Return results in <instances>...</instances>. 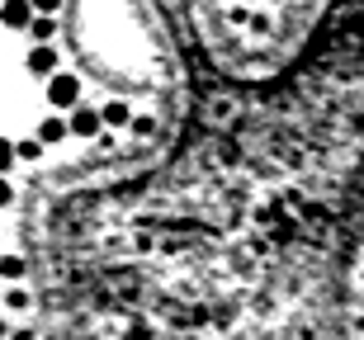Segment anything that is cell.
<instances>
[{"label":"cell","instance_id":"obj_1","mask_svg":"<svg viewBox=\"0 0 364 340\" xmlns=\"http://www.w3.org/2000/svg\"><path fill=\"white\" fill-rule=\"evenodd\" d=\"M341 340H364V246H360V265H355L350 312H346V331H341Z\"/></svg>","mask_w":364,"mask_h":340},{"label":"cell","instance_id":"obj_2","mask_svg":"<svg viewBox=\"0 0 364 340\" xmlns=\"http://www.w3.org/2000/svg\"><path fill=\"white\" fill-rule=\"evenodd\" d=\"M48 104L53 109H76L81 104V81L67 76V71H57L53 81H48Z\"/></svg>","mask_w":364,"mask_h":340},{"label":"cell","instance_id":"obj_3","mask_svg":"<svg viewBox=\"0 0 364 340\" xmlns=\"http://www.w3.org/2000/svg\"><path fill=\"white\" fill-rule=\"evenodd\" d=\"M33 0H5V5H0V24L5 28H28L33 24Z\"/></svg>","mask_w":364,"mask_h":340},{"label":"cell","instance_id":"obj_4","mask_svg":"<svg viewBox=\"0 0 364 340\" xmlns=\"http://www.w3.org/2000/svg\"><path fill=\"white\" fill-rule=\"evenodd\" d=\"M28 76H48V81H53L57 76V48L53 43H38V48H33V53H28Z\"/></svg>","mask_w":364,"mask_h":340},{"label":"cell","instance_id":"obj_5","mask_svg":"<svg viewBox=\"0 0 364 340\" xmlns=\"http://www.w3.org/2000/svg\"><path fill=\"white\" fill-rule=\"evenodd\" d=\"M100 128H105V114L100 109H90V104H76V109H71V133L76 137H95Z\"/></svg>","mask_w":364,"mask_h":340},{"label":"cell","instance_id":"obj_6","mask_svg":"<svg viewBox=\"0 0 364 340\" xmlns=\"http://www.w3.org/2000/svg\"><path fill=\"white\" fill-rule=\"evenodd\" d=\"M67 133H71V123H62V119H43L38 123V142H43V147H57Z\"/></svg>","mask_w":364,"mask_h":340},{"label":"cell","instance_id":"obj_7","mask_svg":"<svg viewBox=\"0 0 364 340\" xmlns=\"http://www.w3.org/2000/svg\"><path fill=\"white\" fill-rule=\"evenodd\" d=\"M57 24H53V14H33V24H28V38L33 43H53Z\"/></svg>","mask_w":364,"mask_h":340},{"label":"cell","instance_id":"obj_8","mask_svg":"<svg viewBox=\"0 0 364 340\" xmlns=\"http://www.w3.org/2000/svg\"><path fill=\"white\" fill-rule=\"evenodd\" d=\"M24 274H28L24 256H0V279H24Z\"/></svg>","mask_w":364,"mask_h":340},{"label":"cell","instance_id":"obj_9","mask_svg":"<svg viewBox=\"0 0 364 340\" xmlns=\"http://www.w3.org/2000/svg\"><path fill=\"white\" fill-rule=\"evenodd\" d=\"M14 161H19V151H14V142H10V137H0V175H5V170H10Z\"/></svg>","mask_w":364,"mask_h":340},{"label":"cell","instance_id":"obj_10","mask_svg":"<svg viewBox=\"0 0 364 340\" xmlns=\"http://www.w3.org/2000/svg\"><path fill=\"white\" fill-rule=\"evenodd\" d=\"M105 123H114V128H123V123H128V104H105Z\"/></svg>","mask_w":364,"mask_h":340},{"label":"cell","instance_id":"obj_11","mask_svg":"<svg viewBox=\"0 0 364 340\" xmlns=\"http://www.w3.org/2000/svg\"><path fill=\"white\" fill-rule=\"evenodd\" d=\"M5 307H10V312H28V293L24 288H10V293H5Z\"/></svg>","mask_w":364,"mask_h":340},{"label":"cell","instance_id":"obj_12","mask_svg":"<svg viewBox=\"0 0 364 340\" xmlns=\"http://www.w3.org/2000/svg\"><path fill=\"white\" fill-rule=\"evenodd\" d=\"M14 151H19V161H38V156H43V142L33 137V142H19Z\"/></svg>","mask_w":364,"mask_h":340},{"label":"cell","instance_id":"obj_13","mask_svg":"<svg viewBox=\"0 0 364 340\" xmlns=\"http://www.w3.org/2000/svg\"><path fill=\"white\" fill-rule=\"evenodd\" d=\"M33 10H38V14H57V10H62V0H33Z\"/></svg>","mask_w":364,"mask_h":340},{"label":"cell","instance_id":"obj_14","mask_svg":"<svg viewBox=\"0 0 364 340\" xmlns=\"http://www.w3.org/2000/svg\"><path fill=\"white\" fill-rule=\"evenodd\" d=\"M10 199H14V190H10V180L0 175V208H10Z\"/></svg>","mask_w":364,"mask_h":340},{"label":"cell","instance_id":"obj_15","mask_svg":"<svg viewBox=\"0 0 364 340\" xmlns=\"http://www.w3.org/2000/svg\"><path fill=\"white\" fill-rule=\"evenodd\" d=\"M0 340H5V322H0Z\"/></svg>","mask_w":364,"mask_h":340}]
</instances>
